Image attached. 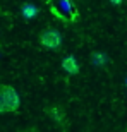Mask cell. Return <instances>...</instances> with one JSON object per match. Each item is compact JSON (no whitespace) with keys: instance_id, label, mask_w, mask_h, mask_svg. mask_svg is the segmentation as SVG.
Returning <instances> with one entry per match:
<instances>
[{"instance_id":"obj_1","label":"cell","mask_w":127,"mask_h":132,"mask_svg":"<svg viewBox=\"0 0 127 132\" xmlns=\"http://www.w3.org/2000/svg\"><path fill=\"white\" fill-rule=\"evenodd\" d=\"M21 106L19 93L10 84H0V113H15Z\"/></svg>"},{"instance_id":"obj_2","label":"cell","mask_w":127,"mask_h":132,"mask_svg":"<svg viewBox=\"0 0 127 132\" xmlns=\"http://www.w3.org/2000/svg\"><path fill=\"white\" fill-rule=\"evenodd\" d=\"M39 45L43 46L45 50H50V52H55L62 46V34L60 31L53 29V28H46L39 33Z\"/></svg>"},{"instance_id":"obj_3","label":"cell","mask_w":127,"mask_h":132,"mask_svg":"<svg viewBox=\"0 0 127 132\" xmlns=\"http://www.w3.org/2000/svg\"><path fill=\"white\" fill-rule=\"evenodd\" d=\"M46 115H48L55 123H59L62 129H67L69 120H67V113L64 112V108L60 105H50L46 108Z\"/></svg>"},{"instance_id":"obj_4","label":"cell","mask_w":127,"mask_h":132,"mask_svg":"<svg viewBox=\"0 0 127 132\" xmlns=\"http://www.w3.org/2000/svg\"><path fill=\"white\" fill-rule=\"evenodd\" d=\"M60 65H62V69L69 74V76H77V74L81 72V65H79L77 59H76L74 55H67V57H64Z\"/></svg>"},{"instance_id":"obj_5","label":"cell","mask_w":127,"mask_h":132,"mask_svg":"<svg viewBox=\"0 0 127 132\" xmlns=\"http://www.w3.org/2000/svg\"><path fill=\"white\" fill-rule=\"evenodd\" d=\"M91 64H93L94 67H105L107 57H105L101 52H93V53H91Z\"/></svg>"},{"instance_id":"obj_6","label":"cell","mask_w":127,"mask_h":132,"mask_svg":"<svg viewBox=\"0 0 127 132\" xmlns=\"http://www.w3.org/2000/svg\"><path fill=\"white\" fill-rule=\"evenodd\" d=\"M110 4H113V5H122V2L124 0H108Z\"/></svg>"},{"instance_id":"obj_7","label":"cell","mask_w":127,"mask_h":132,"mask_svg":"<svg viewBox=\"0 0 127 132\" xmlns=\"http://www.w3.org/2000/svg\"><path fill=\"white\" fill-rule=\"evenodd\" d=\"M0 48H2V39H0Z\"/></svg>"}]
</instances>
